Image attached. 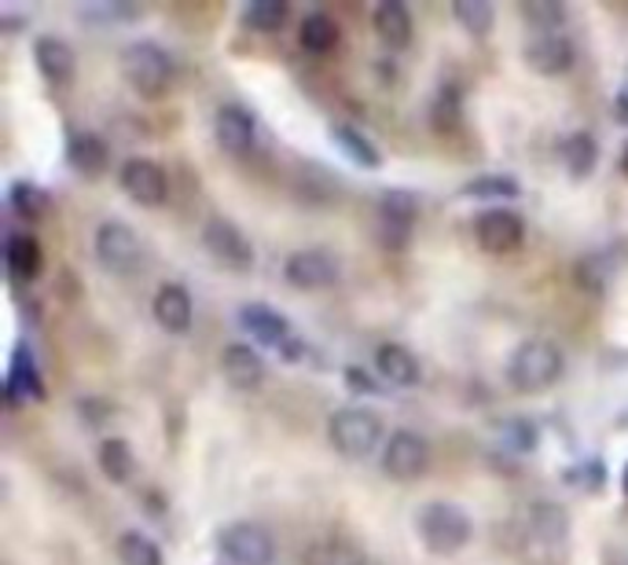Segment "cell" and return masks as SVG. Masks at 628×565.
Listing matches in <instances>:
<instances>
[{
    "label": "cell",
    "instance_id": "1",
    "mask_svg": "<svg viewBox=\"0 0 628 565\" xmlns=\"http://www.w3.org/2000/svg\"><path fill=\"white\" fill-rule=\"evenodd\" d=\"M566 372V353L552 338L522 342L507 360V383L515 394H547Z\"/></svg>",
    "mask_w": 628,
    "mask_h": 565
},
{
    "label": "cell",
    "instance_id": "2",
    "mask_svg": "<svg viewBox=\"0 0 628 565\" xmlns=\"http://www.w3.org/2000/svg\"><path fill=\"white\" fill-rule=\"evenodd\" d=\"M416 536L430 555L449 558V555H460V551L471 544L474 522L463 506H456L449 500H433L416 514Z\"/></svg>",
    "mask_w": 628,
    "mask_h": 565
},
{
    "label": "cell",
    "instance_id": "3",
    "mask_svg": "<svg viewBox=\"0 0 628 565\" xmlns=\"http://www.w3.org/2000/svg\"><path fill=\"white\" fill-rule=\"evenodd\" d=\"M122 74L129 81V88L144 100H158L166 96L169 85H174V55H169L163 44L155 41H133L122 49Z\"/></svg>",
    "mask_w": 628,
    "mask_h": 565
},
{
    "label": "cell",
    "instance_id": "4",
    "mask_svg": "<svg viewBox=\"0 0 628 565\" xmlns=\"http://www.w3.org/2000/svg\"><path fill=\"white\" fill-rule=\"evenodd\" d=\"M327 441L338 456L364 459L383 444V419L371 408L349 404V408H338L327 419Z\"/></svg>",
    "mask_w": 628,
    "mask_h": 565
},
{
    "label": "cell",
    "instance_id": "5",
    "mask_svg": "<svg viewBox=\"0 0 628 565\" xmlns=\"http://www.w3.org/2000/svg\"><path fill=\"white\" fill-rule=\"evenodd\" d=\"M96 261L114 275H136L144 269V242L133 224L125 221H104L93 236Z\"/></svg>",
    "mask_w": 628,
    "mask_h": 565
},
{
    "label": "cell",
    "instance_id": "6",
    "mask_svg": "<svg viewBox=\"0 0 628 565\" xmlns=\"http://www.w3.org/2000/svg\"><path fill=\"white\" fill-rule=\"evenodd\" d=\"M217 551L228 565H272L276 562V540L258 522H232L217 533Z\"/></svg>",
    "mask_w": 628,
    "mask_h": 565
},
{
    "label": "cell",
    "instance_id": "7",
    "mask_svg": "<svg viewBox=\"0 0 628 565\" xmlns=\"http://www.w3.org/2000/svg\"><path fill=\"white\" fill-rule=\"evenodd\" d=\"M430 467V444L416 430H394L383 444V474L394 481H419Z\"/></svg>",
    "mask_w": 628,
    "mask_h": 565
},
{
    "label": "cell",
    "instance_id": "8",
    "mask_svg": "<svg viewBox=\"0 0 628 565\" xmlns=\"http://www.w3.org/2000/svg\"><path fill=\"white\" fill-rule=\"evenodd\" d=\"M474 242L485 253H515L525 242V224L515 210H504V206H493V210H482L474 217Z\"/></svg>",
    "mask_w": 628,
    "mask_h": 565
},
{
    "label": "cell",
    "instance_id": "9",
    "mask_svg": "<svg viewBox=\"0 0 628 565\" xmlns=\"http://www.w3.org/2000/svg\"><path fill=\"white\" fill-rule=\"evenodd\" d=\"M118 184H122V191L129 195L133 202H140V206H163L166 195H169L166 169L158 166V161L144 158V155H133V158L122 161Z\"/></svg>",
    "mask_w": 628,
    "mask_h": 565
},
{
    "label": "cell",
    "instance_id": "10",
    "mask_svg": "<svg viewBox=\"0 0 628 565\" xmlns=\"http://www.w3.org/2000/svg\"><path fill=\"white\" fill-rule=\"evenodd\" d=\"M283 280L299 291H324L338 283V258L327 250H294L283 261Z\"/></svg>",
    "mask_w": 628,
    "mask_h": 565
},
{
    "label": "cell",
    "instance_id": "11",
    "mask_svg": "<svg viewBox=\"0 0 628 565\" xmlns=\"http://www.w3.org/2000/svg\"><path fill=\"white\" fill-rule=\"evenodd\" d=\"M202 247H207L224 269L247 272L250 264H254V247H250V239L239 232L228 217H210V221L202 224Z\"/></svg>",
    "mask_w": 628,
    "mask_h": 565
},
{
    "label": "cell",
    "instance_id": "12",
    "mask_svg": "<svg viewBox=\"0 0 628 565\" xmlns=\"http://www.w3.org/2000/svg\"><path fill=\"white\" fill-rule=\"evenodd\" d=\"M522 60L533 74L541 77H558L566 74L577 60V49L566 33H536V38L522 49Z\"/></svg>",
    "mask_w": 628,
    "mask_h": 565
},
{
    "label": "cell",
    "instance_id": "13",
    "mask_svg": "<svg viewBox=\"0 0 628 565\" xmlns=\"http://www.w3.org/2000/svg\"><path fill=\"white\" fill-rule=\"evenodd\" d=\"M419 206L408 191H386L379 199V242L390 250L408 247Z\"/></svg>",
    "mask_w": 628,
    "mask_h": 565
},
{
    "label": "cell",
    "instance_id": "14",
    "mask_svg": "<svg viewBox=\"0 0 628 565\" xmlns=\"http://www.w3.org/2000/svg\"><path fill=\"white\" fill-rule=\"evenodd\" d=\"M33 63H38L41 77L49 81V85H55V88L74 85L77 55H74L71 44H66L63 38H55V33H41V38L33 41Z\"/></svg>",
    "mask_w": 628,
    "mask_h": 565
},
{
    "label": "cell",
    "instance_id": "15",
    "mask_svg": "<svg viewBox=\"0 0 628 565\" xmlns=\"http://www.w3.org/2000/svg\"><path fill=\"white\" fill-rule=\"evenodd\" d=\"M239 323H243L250 338L269 345V349H287L291 345V320L272 305H261V302L243 305L239 308Z\"/></svg>",
    "mask_w": 628,
    "mask_h": 565
},
{
    "label": "cell",
    "instance_id": "16",
    "mask_svg": "<svg viewBox=\"0 0 628 565\" xmlns=\"http://www.w3.org/2000/svg\"><path fill=\"white\" fill-rule=\"evenodd\" d=\"M151 316L166 334H188L191 331V316H196V305H191L188 286L180 283H163L151 297Z\"/></svg>",
    "mask_w": 628,
    "mask_h": 565
},
{
    "label": "cell",
    "instance_id": "17",
    "mask_svg": "<svg viewBox=\"0 0 628 565\" xmlns=\"http://www.w3.org/2000/svg\"><path fill=\"white\" fill-rule=\"evenodd\" d=\"M221 375L228 378V386L250 394V389H258L261 383H265V360H261V353L254 349V345L232 342L221 349Z\"/></svg>",
    "mask_w": 628,
    "mask_h": 565
},
{
    "label": "cell",
    "instance_id": "18",
    "mask_svg": "<svg viewBox=\"0 0 628 565\" xmlns=\"http://www.w3.org/2000/svg\"><path fill=\"white\" fill-rule=\"evenodd\" d=\"M213 136L228 155H247L258 140V129H254L250 111L236 107V103H224V107H217L213 114Z\"/></svg>",
    "mask_w": 628,
    "mask_h": 565
},
{
    "label": "cell",
    "instance_id": "19",
    "mask_svg": "<svg viewBox=\"0 0 628 565\" xmlns=\"http://www.w3.org/2000/svg\"><path fill=\"white\" fill-rule=\"evenodd\" d=\"M371 27L375 38H379L386 49H408L412 44V11H408L401 0H383L371 11Z\"/></svg>",
    "mask_w": 628,
    "mask_h": 565
},
{
    "label": "cell",
    "instance_id": "20",
    "mask_svg": "<svg viewBox=\"0 0 628 565\" xmlns=\"http://www.w3.org/2000/svg\"><path fill=\"white\" fill-rule=\"evenodd\" d=\"M375 367H379V375L386 378L390 386H419L422 378V367L416 360V353L408 349L401 342H383L379 349H375Z\"/></svg>",
    "mask_w": 628,
    "mask_h": 565
},
{
    "label": "cell",
    "instance_id": "21",
    "mask_svg": "<svg viewBox=\"0 0 628 565\" xmlns=\"http://www.w3.org/2000/svg\"><path fill=\"white\" fill-rule=\"evenodd\" d=\"M66 161L82 172V177H100L111 166V147L104 136L96 133H74L71 144H66Z\"/></svg>",
    "mask_w": 628,
    "mask_h": 565
},
{
    "label": "cell",
    "instance_id": "22",
    "mask_svg": "<svg viewBox=\"0 0 628 565\" xmlns=\"http://www.w3.org/2000/svg\"><path fill=\"white\" fill-rule=\"evenodd\" d=\"M4 258H8V269L15 280H38L41 275V264H44V250H41V242L33 239V236H8V250H4Z\"/></svg>",
    "mask_w": 628,
    "mask_h": 565
},
{
    "label": "cell",
    "instance_id": "23",
    "mask_svg": "<svg viewBox=\"0 0 628 565\" xmlns=\"http://www.w3.org/2000/svg\"><path fill=\"white\" fill-rule=\"evenodd\" d=\"M299 41L305 52L313 55H324L338 44V22L327 15V11H310V15L302 19L299 27Z\"/></svg>",
    "mask_w": 628,
    "mask_h": 565
},
{
    "label": "cell",
    "instance_id": "24",
    "mask_svg": "<svg viewBox=\"0 0 628 565\" xmlns=\"http://www.w3.org/2000/svg\"><path fill=\"white\" fill-rule=\"evenodd\" d=\"M100 470H104L107 481H114V484L129 481L133 470H136V456H133L129 441H122V437H107V441L100 444Z\"/></svg>",
    "mask_w": 628,
    "mask_h": 565
},
{
    "label": "cell",
    "instance_id": "25",
    "mask_svg": "<svg viewBox=\"0 0 628 565\" xmlns=\"http://www.w3.org/2000/svg\"><path fill=\"white\" fill-rule=\"evenodd\" d=\"M460 195L467 199H489V202H500V199H519L522 188L515 177H507V172H482V177L467 180Z\"/></svg>",
    "mask_w": 628,
    "mask_h": 565
},
{
    "label": "cell",
    "instance_id": "26",
    "mask_svg": "<svg viewBox=\"0 0 628 565\" xmlns=\"http://www.w3.org/2000/svg\"><path fill=\"white\" fill-rule=\"evenodd\" d=\"M558 155H563L566 169L574 172V177H588V172L596 169V161H599V147H596V140H592L588 133H574V136H566V140H563Z\"/></svg>",
    "mask_w": 628,
    "mask_h": 565
},
{
    "label": "cell",
    "instance_id": "27",
    "mask_svg": "<svg viewBox=\"0 0 628 565\" xmlns=\"http://www.w3.org/2000/svg\"><path fill=\"white\" fill-rule=\"evenodd\" d=\"M118 562L122 565H163V547H158L151 536L129 529V533L118 536Z\"/></svg>",
    "mask_w": 628,
    "mask_h": 565
},
{
    "label": "cell",
    "instance_id": "28",
    "mask_svg": "<svg viewBox=\"0 0 628 565\" xmlns=\"http://www.w3.org/2000/svg\"><path fill=\"white\" fill-rule=\"evenodd\" d=\"M452 19L460 22L467 33H474V38H485L489 30H493V19L496 11L489 0H456L452 4Z\"/></svg>",
    "mask_w": 628,
    "mask_h": 565
},
{
    "label": "cell",
    "instance_id": "29",
    "mask_svg": "<svg viewBox=\"0 0 628 565\" xmlns=\"http://www.w3.org/2000/svg\"><path fill=\"white\" fill-rule=\"evenodd\" d=\"M519 15L541 33H558V27L566 22V4H558V0H522Z\"/></svg>",
    "mask_w": 628,
    "mask_h": 565
},
{
    "label": "cell",
    "instance_id": "30",
    "mask_svg": "<svg viewBox=\"0 0 628 565\" xmlns=\"http://www.w3.org/2000/svg\"><path fill=\"white\" fill-rule=\"evenodd\" d=\"M243 22L254 33H276L287 22V4L283 0H250L243 11Z\"/></svg>",
    "mask_w": 628,
    "mask_h": 565
},
{
    "label": "cell",
    "instance_id": "31",
    "mask_svg": "<svg viewBox=\"0 0 628 565\" xmlns=\"http://www.w3.org/2000/svg\"><path fill=\"white\" fill-rule=\"evenodd\" d=\"M335 140H338L342 151H346V155L357 161V166H364V169H375V166L383 161L379 147H375L360 129H353V125H338V129H335Z\"/></svg>",
    "mask_w": 628,
    "mask_h": 565
},
{
    "label": "cell",
    "instance_id": "32",
    "mask_svg": "<svg viewBox=\"0 0 628 565\" xmlns=\"http://www.w3.org/2000/svg\"><path fill=\"white\" fill-rule=\"evenodd\" d=\"M302 565H346V551H342L338 540H313V544L305 547Z\"/></svg>",
    "mask_w": 628,
    "mask_h": 565
},
{
    "label": "cell",
    "instance_id": "33",
    "mask_svg": "<svg viewBox=\"0 0 628 565\" xmlns=\"http://www.w3.org/2000/svg\"><path fill=\"white\" fill-rule=\"evenodd\" d=\"M433 125H456L460 122V92L452 85H441V92L433 96Z\"/></svg>",
    "mask_w": 628,
    "mask_h": 565
},
{
    "label": "cell",
    "instance_id": "34",
    "mask_svg": "<svg viewBox=\"0 0 628 565\" xmlns=\"http://www.w3.org/2000/svg\"><path fill=\"white\" fill-rule=\"evenodd\" d=\"M11 206H15L19 213H41L44 206H49V195L22 180V184H15V188H11Z\"/></svg>",
    "mask_w": 628,
    "mask_h": 565
},
{
    "label": "cell",
    "instance_id": "35",
    "mask_svg": "<svg viewBox=\"0 0 628 565\" xmlns=\"http://www.w3.org/2000/svg\"><path fill=\"white\" fill-rule=\"evenodd\" d=\"M346 383H349V389H360V394H375V389H379L360 367H346Z\"/></svg>",
    "mask_w": 628,
    "mask_h": 565
},
{
    "label": "cell",
    "instance_id": "36",
    "mask_svg": "<svg viewBox=\"0 0 628 565\" xmlns=\"http://www.w3.org/2000/svg\"><path fill=\"white\" fill-rule=\"evenodd\" d=\"M614 111H618V118L628 122V85L618 92V100H614Z\"/></svg>",
    "mask_w": 628,
    "mask_h": 565
},
{
    "label": "cell",
    "instance_id": "37",
    "mask_svg": "<svg viewBox=\"0 0 628 565\" xmlns=\"http://www.w3.org/2000/svg\"><path fill=\"white\" fill-rule=\"evenodd\" d=\"M621 169H625V177H628V144H625V151H621Z\"/></svg>",
    "mask_w": 628,
    "mask_h": 565
},
{
    "label": "cell",
    "instance_id": "38",
    "mask_svg": "<svg viewBox=\"0 0 628 565\" xmlns=\"http://www.w3.org/2000/svg\"><path fill=\"white\" fill-rule=\"evenodd\" d=\"M353 565H379V562H375V558H357Z\"/></svg>",
    "mask_w": 628,
    "mask_h": 565
},
{
    "label": "cell",
    "instance_id": "39",
    "mask_svg": "<svg viewBox=\"0 0 628 565\" xmlns=\"http://www.w3.org/2000/svg\"><path fill=\"white\" fill-rule=\"evenodd\" d=\"M621 489H625V495H628V467H625V478H621Z\"/></svg>",
    "mask_w": 628,
    "mask_h": 565
}]
</instances>
